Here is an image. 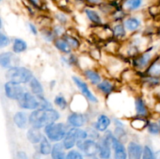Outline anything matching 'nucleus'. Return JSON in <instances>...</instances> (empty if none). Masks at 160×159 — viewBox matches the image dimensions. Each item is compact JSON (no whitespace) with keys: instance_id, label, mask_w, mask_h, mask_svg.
<instances>
[{"instance_id":"nucleus-28","label":"nucleus","mask_w":160,"mask_h":159,"mask_svg":"<svg viewBox=\"0 0 160 159\" xmlns=\"http://www.w3.org/2000/svg\"><path fill=\"white\" fill-rule=\"evenodd\" d=\"M28 45L25 40L20 37H15L12 40V43L11 45V51H13L15 54L19 55L25 52L28 50Z\"/></svg>"},{"instance_id":"nucleus-6","label":"nucleus","mask_w":160,"mask_h":159,"mask_svg":"<svg viewBox=\"0 0 160 159\" xmlns=\"http://www.w3.org/2000/svg\"><path fill=\"white\" fill-rule=\"evenodd\" d=\"M91 116L88 112H70L67 115L66 123L70 128H84L90 124Z\"/></svg>"},{"instance_id":"nucleus-43","label":"nucleus","mask_w":160,"mask_h":159,"mask_svg":"<svg viewBox=\"0 0 160 159\" xmlns=\"http://www.w3.org/2000/svg\"><path fill=\"white\" fill-rule=\"evenodd\" d=\"M67 159H84V157L80 151L71 149L67 154Z\"/></svg>"},{"instance_id":"nucleus-33","label":"nucleus","mask_w":160,"mask_h":159,"mask_svg":"<svg viewBox=\"0 0 160 159\" xmlns=\"http://www.w3.org/2000/svg\"><path fill=\"white\" fill-rule=\"evenodd\" d=\"M39 34H40L42 38L48 43H53L54 41L57 38L51 27L41 28Z\"/></svg>"},{"instance_id":"nucleus-45","label":"nucleus","mask_w":160,"mask_h":159,"mask_svg":"<svg viewBox=\"0 0 160 159\" xmlns=\"http://www.w3.org/2000/svg\"><path fill=\"white\" fill-rule=\"evenodd\" d=\"M112 119L114 127H126V124L124 123V122L119 117H113L112 118Z\"/></svg>"},{"instance_id":"nucleus-5","label":"nucleus","mask_w":160,"mask_h":159,"mask_svg":"<svg viewBox=\"0 0 160 159\" xmlns=\"http://www.w3.org/2000/svg\"><path fill=\"white\" fill-rule=\"evenodd\" d=\"M72 81L73 82V84H75V86L77 87V88L78 89V90L80 91V93L81 94L84 95L86 98L88 99V101H89L92 104H98L99 102V99H98V97L95 94L92 92V90H91L90 87H89V84L83 78L80 77L79 76H76V75H73L71 77Z\"/></svg>"},{"instance_id":"nucleus-9","label":"nucleus","mask_w":160,"mask_h":159,"mask_svg":"<svg viewBox=\"0 0 160 159\" xmlns=\"http://www.w3.org/2000/svg\"><path fill=\"white\" fill-rule=\"evenodd\" d=\"M77 147L84 153L87 157H95L98 154V143L97 140L88 138L86 140H79L77 143Z\"/></svg>"},{"instance_id":"nucleus-1","label":"nucleus","mask_w":160,"mask_h":159,"mask_svg":"<svg viewBox=\"0 0 160 159\" xmlns=\"http://www.w3.org/2000/svg\"><path fill=\"white\" fill-rule=\"evenodd\" d=\"M60 118V112L54 107L48 109L38 108L29 113L30 126L43 129L47 125L58 122Z\"/></svg>"},{"instance_id":"nucleus-26","label":"nucleus","mask_w":160,"mask_h":159,"mask_svg":"<svg viewBox=\"0 0 160 159\" xmlns=\"http://www.w3.org/2000/svg\"><path fill=\"white\" fill-rule=\"evenodd\" d=\"M52 44L55 48L62 55H69L73 52V50L72 49L70 45L62 37H57Z\"/></svg>"},{"instance_id":"nucleus-7","label":"nucleus","mask_w":160,"mask_h":159,"mask_svg":"<svg viewBox=\"0 0 160 159\" xmlns=\"http://www.w3.org/2000/svg\"><path fill=\"white\" fill-rule=\"evenodd\" d=\"M5 96L9 100L17 101L20 98V97L28 90L23 84H17V83L12 82V81H6L3 85Z\"/></svg>"},{"instance_id":"nucleus-10","label":"nucleus","mask_w":160,"mask_h":159,"mask_svg":"<svg viewBox=\"0 0 160 159\" xmlns=\"http://www.w3.org/2000/svg\"><path fill=\"white\" fill-rule=\"evenodd\" d=\"M95 87L102 96L106 97V98L112 95V94L117 92L118 90V86H117V82H116L115 80L111 77L103 78L102 80Z\"/></svg>"},{"instance_id":"nucleus-29","label":"nucleus","mask_w":160,"mask_h":159,"mask_svg":"<svg viewBox=\"0 0 160 159\" xmlns=\"http://www.w3.org/2000/svg\"><path fill=\"white\" fill-rule=\"evenodd\" d=\"M62 142L55 143L52 146L51 156L52 159H67V154Z\"/></svg>"},{"instance_id":"nucleus-19","label":"nucleus","mask_w":160,"mask_h":159,"mask_svg":"<svg viewBox=\"0 0 160 159\" xmlns=\"http://www.w3.org/2000/svg\"><path fill=\"white\" fill-rule=\"evenodd\" d=\"M78 128H70L67 132V135L62 140V143L66 150L73 149L77 145V143L79 140L78 139Z\"/></svg>"},{"instance_id":"nucleus-21","label":"nucleus","mask_w":160,"mask_h":159,"mask_svg":"<svg viewBox=\"0 0 160 159\" xmlns=\"http://www.w3.org/2000/svg\"><path fill=\"white\" fill-rule=\"evenodd\" d=\"M112 30L113 38H115L118 41L121 42V43L128 40V38L129 37V36H128L129 33L128 32V31L125 28L123 22L113 23V24L112 25Z\"/></svg>"},{"instance_id":"nucleus-15","label":"nucleus","mask_w":160,"mask_h":159,"mask_svg":"<svg viewBox=\"0 0 160 159\" xmlns=\"http://www.w3.org/2000/svg\"><path fill=\"white\" fill-rule=\"evenodd\" d=\"M82 76L83 78L93 87H96L103 80V76L101 74L99 70L98 69L95 68V67L83 70Z\"/></svg>"},{"instance_id":"nucleus-13","label":"nucleus","mask_w":160,"mask_h":159,"mask_svg":"<svg viewBox=\"0 0 160 159\" xmlns=\"http://www.w3.org/2000/svg\"><path fill=\"white\" fill-rule=\"evenodd\" d=\"M112 118H110L106 113H100L97 115L95 121L91 122L89 125L95 128L101 133H104L106 131L109 129V127L112 125Z\"/></svg>"},{"instance_id":"nucleus-11","label":"nucleus","mask_w":160,"mask_h":159,"mask_svg":"<svg viewBox=\"0 0 160 159\" xmlns=\"http://www.w3.org/2000/svg\"><path fill=\"white\" fill-rule=\"evenodd\" d=\"M0 65L3 70H9L20 65V58L12 51H3L0 54Z\"/></svg>"},{"instance_id":"nucleus-23","label":"nucleus","mask_w":160,"mask_h":159,"mask_svg":"<svg viewBox=\"0 0 160 159\" xmlns=\"http://www.w3.org/2000/svg\"><path fill=\"white\" fill-rule=\"evenodd\" d=\"M81 94V93H80ZM89 101L87 98L83 94H80L79 98H74L72 99L71 102L70 103V108L74 106V108L71 112H88Z\"/></svg>"},{"instance_id":"nucleus-17","label":"nucleus","mask_w":160,"mask_h":159,"mask_svg":"<svg viewBox=\"0 0 160 159\" xmlns=\"http://www.w3.org/2000/svg\"><path fill=\"white\" fill-rule=\"evenodd\" d=\"M12 122L16 127L20 129H26L30 126L29 114L24 110L17 111L12 116Z\"/></svg>"},{"instance_id":"nucleus-22","label":"nucleus","mask_w":160,"mask_h":159,"mask_svg":"<svg viewBox=\"0 0 160 159\" xmlns=\"http://www.w3.org/2000/svg\"><path fill=\"white\" fill-rule=\"evenodd\" d=\"M145 0H123L121 8L128 14L138 12L145 6Z\"/></svg>"},{"instance_id":"nucleus-49","label":"nucleus","mask_w":160,"mask_h":159,"mask_svg":"<svg viewBox=\"0 0 160 159\" xmlns=\"http://www.w3.org/2000/svg\"><path fill=\"white\" fill-rule=\"evenodd\" d=\"M56 80H52V81H50V83H49V87H50V88L53 89L55 87H56Z\"/></svg>"},{"instance_id":"nucleus-4","label":"nucleus","mask_w":160,"mask_h":159,"mask_svg":"<svg viewBox=\"0 0 160 159\" xmlns=\"http://www.w3.org/2000/svg\"><path fill=\"white\" fill-rule=\"evenodd\" d=\"M6 78L8 81L17 83L20 84H28L31 80L34 77V73L31 70L25 66L12 67L6 71Z\"/></svg>"},{"instance_id":"nucleus-46","label":"nucleus","mask_w":160,"mask_h":159,"mask_svg":"<svg viewBox=\"0 0 160 159\" xmlns=\"http://www.w3.org/2000/svg\"><path fill=\"white\" fill-rule=\"evenodd\" d=\"M17 159H29L27 153L23 151H20L17 153Z\"/></svg>"},{"instance_id":"nucleus-52","label":"nucleus","mask_w":160,"mask_h":159,"mask_svg":"<svg viewBox=\"0 0 160 159\" xmlns=\"http://www.w3.org/2000/svg\"><path fill=\"white\" fill-rule=\"evenodd\" d=\"M156 121H157L158 124H159V129H160V115H159V118H158L157 119H156Z\"/></svg>"},{"instance_id":"nucleus-44","label":"nucleus","mask_w":160,"mask_h":159,"mask_svg":"<svg viewBox=\"0 0 160 159\" xmlns=\"http://www.w3.org/2000/svg\"><path fill=\"white\" fill-rule=\"evenodd\" d=\"M28 29H29L30 32H31L33 35L37 36L38 34H39V32H40V31H39L37 24L32 23V22H29V23H28Z\"/></svg>"},{"instance_id":"nucleus-35","label":"nucleus","mask_w":160,"mask_h":159,"mask_svg":"<svg viewBox=\"0 0 160 159\" xmlns=\"http://www.w3.org/2000/svg\"><path fill=\"white\" fill-rule=\"evenodd\" d=\"M53 19L57 22V23L67 26L70 23V17L64 11H58L54 13Z\"/></svg>"},{"instance_id":"nucleus-41","label":"nucleus","mask_w":160,"mask_h":159,"mask_svg":"<svg viewBox=\"0 0 160 159\" xmlns=\"http://www.w3.org/2000/svg\"><path fill=\"white\" fill-rule=\"evenodd\" d=\"M113 133L122 142H123V139L128 137V130L125 127H114Z\"/></svg>"},{"instance_id":"nucleus-50","label":"nucleus","mask_w":160,"mask_h":159,"mask_svg":"<svg viewBox=\"0 0 160 159\" xmlns=\"http://www.w3.org/2000/svg\"><path fill=\"white\" fill-rule=\"evenodd\" d=\"M155 159H160V150L155 153Z\"/></svg>"},{"instance_id":"nucleus-20","label":"nucleus","mask_w":160,"mask_h":159,"mask_svg":"<svg viewBox=\"0 0 160 159\" xmlns=\"http://www.w3.org/2000/svg\"><path fill=\"white\" fill-rule=\"evenodd\" d=\"M144 147L137 141L131 140L127 147L128 159H142Z\"/></svg>"},{"instance_id":"nucleus-2","label":"nucleus","mask_w":160,"mask_h":159,"mask_svg":"<svg viewBox=\"0 0 160 159\" xmlns=\"http://www.w3.org/2000/svg\"><path fill=\"white\" fill-rule=\"evenodd\" d=\"M156 47L153 45L148 46L145 51L141 52L134 58L129 61L131 63V68L135 70L136 71L144 73L148 69L151 62L156 57L158 52L156 51Z\"/></svg>"},{"instance_id":"nucleus-3","label":"nucleus","mask_w":160,"mask_h":159,"mask_svg":"<svg viewBox=\"0 0 160 159\" xmlns=\"http://www.w3.org/2000/svg\"><path fill=\"white\" fill-rule=\"evenodd\" d=\"M69 129L70 127L67 123L58 121L47 125L43 129V132L45 137L55 143L62 141Z\"/></svg>"},{"instance_id":"nucleus-38","label":"nucleus","mask_w":160,"mask_h":159,"mask_svg":"<svg viewBox=\"0 0 160 159\" xmlns=\"http://www.w3.org/2000/svg\"><path fill=\"white\" fill-rule=\"evenodd\" d=\"M37 96H38V102H39V108L48 109V108H53L51 101H50L48 98H45V95L42 94V95H37Z\"/></svg>"},{"instance_id":"nucleus-40","label":"nucleus","mask_w":160,"mask_h":159,"mask_svg":"<svg viewBox=\"0 0 160 159\" xmlns=\"http://www.w3.org/2000/svg\"><path fill=\"white\" fill-rule=\"evenodd\" d=\"M86 129H87L88 133V138L92 139V140H97V141H98V140L101 138L102 136L100 135V133H101V132H98V131L95 128H94L93 126L88 125V126L86 127Z\"/></svg>"},{"instance_id":"nucleus-18","label":"nucleus","mask_w":160,"mask_h":159,"mask_svg":"<svg viewBox=\"0 0 160 159\" xmlns=\"http://www.w3.org/2000/svg\"><path fill=\"white\" fill-rule=\"evenodd\" d=\"M84 12L88 21L92 26H100L104 24L105 21L101 12L91 7H86L84 9Z\"/></svg>"},{"instance_id":"nucleus-25","label":"nucleus","mask_w":160,"mask_h":159,"mask_svg":"<svg viewBox=\"0 0 160 159\" xmlns=\"http://www.w3.org/2000/svg\"><path fill=\"white\" fill-rule=\"evenodd\" d=\"M149 120V118H145V117L134 115L130 118V126L134 130L143 131L147 129Z\"/></svg>"},{"instance_id":"nucleus-53","label":"nucleus","mask_w":160,"mask_h":159,"mask_svg":"<svg viewBox=\"0 0 160 159\" xmlns=\"http://www.w3.org/2000/svg\"><path fill=\"white\" fill-rule=\"evenodd\" d=\"M0 1H1V2H2V0H0Z\"/></svg>"},{"instance_id":"nucleus-36","label":"nucleus","mask_w":160,"mask_h":159,"mask_svg":"<svg viewBox=\"0 0 160 159\" xmlns=\"http://www.w3.org/2000/svg\"><path fill=\"white\" fill-rule=\"evenodd\" d=\"M146 130L147 132H148V133L150 134V135H152V136L160 135L159 126L156 120L150 118L149 123H148V126H147Z\"/></svg>"},{"instance_id":"nucleus-31","label":"nucleus","mask_w":160,"mask_h":159,"mask_svg":"<svg viewBox=\"0 0 160 159\" xmlns=\"http://www.w3.org/2000/svg\"><path fill=\"white\" fill-rule=\"evenodd\" d=\"M62 37L68 42V44L70 45V47L73 50V51L80 50V48L81 47V41L78 36L73 35L72 34L67 32L66 34H64L62 36Z\"/></svg>"},{"instance_id":"nucleus-30","label":"nucleus","mask_w":160,"mask_h":159,"mask_svg":"<svg viewBox=\"0 0 160 159\" xmlns=\"http://www.w3.org/2000/svg\"><path fill=\"white\" fill-rule=\"evenodd\" d=\"M29 90L34 95L44 94V87L42 83L36 76H34L28 84Z\"/></svg>"},{"instance_id":"nucleus-39","label":"nucleus","mask_w":160,"mask_h":159,"mask_svg":"<svg viewBox=\"0 0 160 159\" xmlns=\"http://www.w3.org/2000/svg\"><path fill=\"white\" fill-rule=\"evenodd\" d=\"M12 41L11 40L10 37L6 35L2 31L0 32V48H5L6 47H9V45H12Z\"/></svg>"},{"instance_id":"nucleus-14","label":"nucleus","mask_w":160,"mask_h":159,"mask_svg":"<svg viewBox=\"0 0 160 159\" xmlns=\"http://www.w3.org/2000/svg\"><path fill=\"white\" fill-rule=\"evenodd\" d=\"M125 28L130 34L139 33L142 28V20L138 16L128 15L123 21Z\"/></svg>"},{"instance_id":"nucleus-16","label":"nucleus","mask_w":160,"mask_h":159,"mask_svg":"<svg viewBox=\"0 0 160 159\" xmlns=\"http://www.w3.org/2000/svg\"><path fill=\"white\" fill-rule=\"evenodd\" d=\"M111 145L114 151V158L115 159H127L128 158V151L123 142L119 140L115 135L111 137Z\"/></svg>"},{"instance_id":"nucleus-42","label":"nucleus","mask_w":160,"mask_h":159,"mask_svg":"<svg viewBox=\"0 0 160 159\" xmlns=\"http://www.w3.org/2000/svg\"><path fill=\"white\" fill-rule=\"evenodd\" d=\"M142 159H155V153L149 145H145Z\"/></svg>"},{"instance_id":"nucleus-24","label":"nucleus","mask_w":160,"mask_h":159,"mask_svg":"<svg viewBox=\"0 0 160 159\" xmlns=\"http://www.w3.org/2000/svg\"><path fill=\"white\" fill-rule=\"evenodd\" d=\"M44 134L43 129H38V128L32 127L30 126L26 132V137L28 141L31 143V144H39L43 139Z\"/></svg>"},{"instance_id":"nucleus-27","label":"nucleus","mask_w":160,"mask_h":159,"mask_svg":"<svg viewBox=\"0 0 160 159\" xmlns=\"http://www.w3.org/2000/svg\"><path fill=\"white\" fill-rule=\"evenodd\" d=\"M144 73L148 76L160 77V53H158Z\"/></svg>"},{"instance_id":"nucleus-32","label":"nucleus","mask_w":160,"mask_h":159,"mask_svg":"<svg viewBox=\"0 0 160 159\" xmlns=\"http://www.w3.org/2000/svg\"><path fill=\"white\" fill-rule=\"evenodd\" d=\"M52 142L44 136L43 139L42 140L41 143H39V152L42 155H48L51 154L52 150L53 145L51 144Z\"/></svg>"},{"instance_id":"nucleus-48","label":"nucleus","mask_w":160,"mask_h":159,"mask_svg":"<svg viewBox=\"0 0 160 159\" xmlns=\"http://www.w3.org/2000/svg\"><path fill=\"white\" fill-rule=\"evenodd\" d=\"M28 2H30V4L32 6H34V7L40 8L41 7V0H28Z\"/></svg>"},{"instance_id":"nucleus-51","label":"nucleus","mask_w":160,"mask_h":159,"mask_svg":"<svg viewBox=\"0 0 160 159\" xmlns=\"http://www.w3.org/2000/svg\"><path fill=\"white\" fill-rule=\"evenodd\" d=\"M156 37H159L160 38V26H158L157 27V30H156Z\"/></svg>"},{"instance_id":"nucleus-8","label":"nucleus","mask_w":160,"mask_h":159,"mask_svg":"<svg viewBox=\"0 0 160 159\" xmlns=\"http://www.w3.org/2000/svg\"><path fill=\"white\" fill-rule=\"evenodd\" d=\"M17 105L21 110L34 111L39 108V102L37 95H34L30 90H27L20 99L17 101Z\"/></svg>"},{"instance_id":"nucleus-54","label":"nucleus","mask_w":160,"mask_h":159,"mask_svg":"<svg viewBox=\"0 0 160 159\" xmlns=\"http://www.w3.org/2000/svg\"><path fill=\"white\" fill-rule=\"evenodd\" d=\"M159 96H160V94H159Z\"/></svg>"},{"instance_id":"nucleus-12","label":"nucleus","mask_w":160,"mask_h":159,"mask_svg":"<svg viewBox=\"0 0 160 159\" xmlns=\"http://www.w3.org/2000/svg\"><path fill=\"white\" fill-rule=\"evenodd\" d=\"M134 111H135V115L138 116L149 118L151 116L152 112L150 111L149 106L148 102L142 95H137L134 98Z\"/></svg>"},{"instance_id":"nucleus-34","label":"nucleus","mask_w":160,"mask_h":159,"mask_svg":"<svg viewBox=\"0 0 160 159\" xmlns=\"http://www.w3.org/2000/svg\"><path fill=\"white\" fill-rule=\"evenodd\" d=\"M53 104L61 111L66 110L70 107V103L68 102L67 98L62 94H58L55 97L53 100Z\"/></svg>"},{"instance_id":"nucleus-47","label":"nucleus","mask_w":160,"mask_h":159,"mask_svg":"<svg viewBox=\"0 0 160 159\" xmlns=\"http://www.w3.org/2000/svg\"><path fill=\"white\" fill-rule=\"evenodd\" d=\"M87 2L88 4L92 5V6H99L102 3L103 0H84Z\"/></svg>"},{"instance_id":"nucleus-37","label":"nucleus","mask_w":160,"mask_h":159,"mask_svg":"<svg viewBox=\"0 0 160 159\" xmlns=\"http://www.w3.org/2000/svg\"><path fill=\"white\" fill-rule=\"evenodd\" d=\"M52 30L53 33L55 34V35L56 36V37H61L66 34L67 30L66 29V26H63L62 24H59V23H53L52 26H51Z\"/></svg>"}]
</instances>
